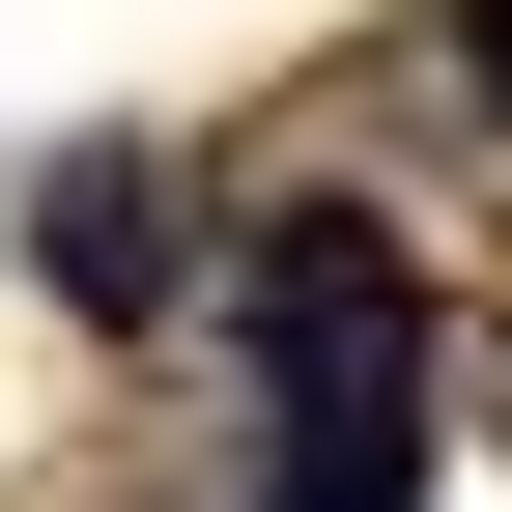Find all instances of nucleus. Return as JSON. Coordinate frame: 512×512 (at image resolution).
Listing matches in <instances>:
<instances>
[{"instance_id": "f257e3e1", "label": "nucleus", "mask_w": 512, "mask_h": 512, "mask_svg": "<svg viewBox=\"0 0 512 512\" xmlns=\"http://www.w3.org/2000/svg\"><path fill=\"white\" fill-rule=\"evenodd\" d=\"M228 342H256V512H427V256L370 200H285L228 256Z\"/></svg>"}, {"instance_id": "7ed1b4c3", "label": "nucleus", "mask_w": 512, "mask_h": 512, "mask_svg": "<svg viewBox=\"0 0 512 512\" xmlns=\"http://www.w3.org/2000/svg\"><path fill=\"white\" fill-rule=\"evenodd\" d=\"M456 57H484V114H512V0H456Z\"/></svg>"}, {"instance_id": "f03ea898", "label": "nucleus", "mask_w": 512, "mask_h": 512, "mask_svg": "<svg viewBox=\"0 0 512 512\" xmlns=\"http://www.w3.org/2000/svg\"><path fill=\"white\" fill-rule=\"evenodd\" d=\"M29 256H57V313H114V342L171 313V228H143V171H57V200H29Z\"/></svg>"}]
</instances>
